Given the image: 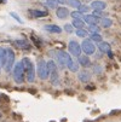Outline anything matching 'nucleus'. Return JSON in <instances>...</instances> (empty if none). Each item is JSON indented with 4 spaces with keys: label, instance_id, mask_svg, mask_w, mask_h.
Segmentation results:
<instances>
[{
    "label": "nucleus",
    "instance_id": "dca6fc26",
    "mask_svg": "<svg viewBox=\"0 0 121 122\" xmlns=\"http://www.w3.org/2000/svg\"><path fill=\"white\" fill-rule=\"evenodd\" d=\"M30 16H33L34 18H39V17H45L47 16L46 11H40V10H29Z\"/></svg>",
    "mask_w": 121,
    "mask_h": 122
},
{
    "label": "nucleus",
    "instance_id": "412c9836",
    "mask_svg": "<svg viewBox=\"0 0 121 122\" xmlns=\"http://www.w3.org/2000/svg\"><path fill=\"white\" fill-rule=\"evenodd\" d=\"M68 69H69V70H70L72 73H76V71L79 70V63L73 61V62H72V64L68 66Z\"/></svg>",
    "mask_w": 121,
    "mask_h": 122
},
{
    "label": "nucleus",
    "instance_id": "9b49d317",
    "mask_svg": "<svg viewBox=\"0 0 121 122\" xmlns=\"http://www.w3.org/2000/svg\"><path fill=\"white\" fill-rule=\"evenodd\" d=\"M91 7L95 11H103V10L107 9V4L104 1H102V0H96V1H92Z\"/></svg>",
    "mask_w": 121,
    "mask_h": 122
},
{
    "label": "nucleus",
    "instance_id": "ddd939ff",
    "mask_svg": "<svg viewBox=\"0 0 121 122\" xmlns=\"http://www.w3.org/2000/svg\"><path fill=\"white\" fill-rule=\"evenodd\" d=\"M44 29L46 31H48V33H53V34H61L63 31L62 28L58 27V25H56V24H46L44 27Z\"/></svg>",
    "mask_w": 121,
    "mask_h": 122
},
{
    "label": "nucleus",
    "instance_id": "aec40b11",
    "mask_svg": "<svg viewBox=\"0 0 121 122\" xmlns=\"http://www.w3.org/2000/svg\"><path fill=\"white\" fill-rule=\"evenodd\" d=\"M18 47H21V48H29L30 46H29V42L27 41V40H16V42H15Z\"/></svg>",
    "mask_w": 121,
    "mask_h": 122
},
{
    "label": "nucleus",
    "instance_id": "7ed1b4c3",
    "mask_svg": "<svg viewBox=\"0 0 121 122\" xmlns=\"http://www.w3.org/2000/svg\"><path fill=\"white\" fill-rule=\"evenodd\" d=\"M12 74H13V80L16 83H23L24 81V69L22 65V62L16 63L12 68Z\"/></svg>",
    "mask_w": 121,
    "mask_h": 122
},
{
    "label": "nucleus",
    "instance_id": "6e6552de",
    "mask_svg": "<svg viewBox=\"0 0 121 122\" xmlns=\"http://www.w3.org/2000/svg\"><path fill=\"white\" fill-rule=\"evenodd\" d=\"M38 76L41 80H47L48 79L47 63L44 59H39V62H38Z\"/></svg>",
    "mask_w": 121,
    "mask_h": 122
},
{
    "label": "nucleus",
    "instance_id": "a211bd4d",
    "mask_svg": "<svg viewBox=\"0 0 121 122\" xmlns=\"http://www.w3.org/2000/svg\"><path fill=\"white\" fill-rule=\"evenodd\" d=\"M72 25H73L74 28H76V29H84V27H85V22H84L82 20H73Z\"/></svg>",
    "mask_w": 121,
    "mask_h": 122
},
{
    "label": "nucleus",
    "instance_id": "2f4dec72",
    "mask_svg": "<svg viewBox=\"0 0 121 122\" xmlns=\"http://www.w3.org/2000/svg\"><path fill=\"white\" fill-rule=\"evenodd\" d=\"M7 1V0H0V4H5Z\"/></svg>",
    "mask_w": 121,
    "mask_h": 122
},
{
    "label": "nucleus",
    "instance_id": "1a4fd4ad",
    "mask_svg": "<svg viewBox=\"0 0 121 122\" xmlns=\"http://www.w3.org/2000/svg\"><path fill=\"white\" fill-rule=\"evenodd\" d=\"M82 21L85 22V23H87L89 25H97L98 24V22L100 21L99 18H97V17H95L93 15H85L84 17H82Z\"/></svg>",
    "mask_w": 121,
    "mask_h": 122
},
{
    "label": "nucleus",
    "instance_id": "6ab92c4d",
    "mask_svg": "<svg viewBox=\"0 0 121 122\" xmlns=\"http://www.w3.org/2000/svg\"><path fill=\"white\" fill-rule=\"evenodd\" d=\"M67 4L70 6V7H73V9H79V7L82 5L80 0H68Z\"/></svg>",
    "mask_w": 121,
    "mask_h": 122
},
{
    "label": "nucleus",
    "instance_id": "f03ea898",
    "mask_svg": "<svg viewBox=\"0 0 121 122\" xmlns=\"http://www.w3.org/2000/svg\"><path fill=\"white\" fill-rule=\"evenodd\" d=\"M47 70H48L50 82L53 86H58L59 85V74H58V66L55 61L51 59L47 62Z\"/></svg>",
    "mask_w": 121,
    "mask_h": 122
},
{
    "label": "nucleus",
    "instance_id": "7c9ffc66",
    "mask_svg": "<svg viewBox=\"0 0 121 122\" xmlns=\"http://www.w3.org/2000/svg\"><path fill=\"white\" fill-rule=\"evenodd\" d=\"M67 1H68V0H57V4L64 5V4H67Z\"/></svg>",
    "mask_w": 121,
    "mask_h": 122
},
{
    "label": "nucleus",
    "instance_id": "20e7f679",
    "mask_svg": "<svg viewBox=\"0 0 121 122\" xmlns=\"http://www.w3.org/2000/svg\"><path fill=\"white\" fill-rule=\"evenodd\" d=\"M15 65V52L11 48H5V65L4 69L6 73H10Z\"/></svg>",
    "mask_w": 121,
    "mask_h": 122
},
{
    "label": "nucleus",
    "instance_id": "5701e85b",
    "mask_svg": "<svg viewBox=\"0 0 121 122\" xmlns=\"http://www.w3.org/2000/svg\"><path fill=\"white\" fill-rule=\"evenodd\" d=\"M46 6L48 9H57V0H46Z\"/></svg>",
    "mask_w": 121,
    "mask_h": 122
},
{
    "label": "nucleus",
    "instance_id": "f8f14e48",
    "mask_svg": "<svg viewBox=\"0 0 121 122\" xmlns=\"http://www.w3.org/2000/svg\"><path fill=\"white\" fill-rule=\"evenodd\" d=\"M78 79H79V81L82 82V83H87V82L91 80V74H90L89 71H86V70H82V71H80V73L78 74Z\"/></svg>",
    "mask_w": 121,
    "mask_h": 122
},
{
    "label": "nucleus",
    "instance_id": "0eeeda50",
    "mask_svg": "<svg viewBox=\"0 0 121 122\" xmlns=\"http://www.w3.org/2000/svg\"><path fill=\"white\" fill-rule=\"evenodd\" d=\"M68 50H69V53H70L72 56H74V57H80L81 56V46H80V44L76 41V40H70L69 41V44H68Z\"/></svg>",
    "mask_w": 121,
    "mask_h": 122
},
{
    "label": "nucleus",
    "instance_id": "423d86ee",
    "mask_svg": "<svg viewBox=\"0 0 121 122\" xmlns=\"http://www.w3.org/2000/svg\"><path fill=\"white\" fill-rule=\"evenodd\" d=\"M80 46H81V51L86 56H91L96 52V46H95L93 41H91V40H87V39L84 40Z\"/></svg>",
    "mask_w": 121,
    "mask_h": 122
},
{
    "label": "nucleus",
    "instance_id": "4be33fe9",
    "mask_svg": "<svg viewBox=\"0 0 121 122\" xmlns=\"http://www.w3.org/2000/svg\"><path fill=\"white\" fill-rule=\"evenodd\" d=\"M90 40H91V41H95V42H97V44H99V42H102L103 38H102V35H100V34L98 33V34H92Z\"/></svg>",
    "mask_w": 121,
    "mask_h": 122
},
{
    "label": "nucleus",
    "instance_id": "f257e3e1",
    "mask_svg": "<svg viewBox=\"0 0 121 122\" xmlns=\"http://www.w3.org/2000/svg\"><path fill=\"white\" fill-rule=\"evenodd\" d=\"M22 65H23V69H24V75L27 77V81L33 83L35 81V66H34L33 62L29 59V58H23L22 59Z\"/></svg>",
    "mask_w": 121,
    "mask_h": 122
},
{
    "label": "nucleus",
    "instance_id": "c85d7f7f",
    "mask_svg": "<svg viewBox=\"0 0 121 122\" xmlns=\"http://www.w3.org/2000/svg\"><path fill=\"white\" fill-rule=\"evenodd\" d=\"M93 73L95 74H100L102 73V66L100 65H98V64H93Z\"/></svg>",
    "mask_w": 121,
    "mask_h": 122
},
{
    "label": "nucleus",
    "instance_id": "a878e982",
    "mask_svg": "<svg viewBox=\"0 0 121 122\" xmlns=\"http://www.w3.org/2000/svg\"><path fill=\"white\" fill-rule=\"evenodd\" d=\"M91 34H98L99 33V27L98 25H89V29H87Z\"/></svg>",
    "mask_w": 121,
    "mask_h": 122
},
{
    "label": "nucleus",
    "instance_id": "c756f323",
    "mask_svg": "<svg viewBox=\"0 0 121 122\" xmlns=\"http://www.w3.org/2000/svg\"><path fill=\"white\" fill-rule=\"evenodd\" d=\"M11 16H12L13 18H15V20H16L17 22H18V23H23V21H22V20L20 18V17H18V15H16L15 12H11Z\"/></svg>",
    "mask_w": 121,
    "mask_h": 122
},
{
    "label": "nucleus",
    "instance_id": "39448f33",
    "mask_svg": "<svg viewBox=\"0 0 121 122\" xmlns=\"http://www.w3.org/2000/svg\"><path fill=\"white\" fill-rule=\"evenodd\" d=\"M57 61H58V64H59L61 68H65V66L68 68L73 62V59H72L70 56H69V53H67V52H64V51H58L57 52Z\"/></svg>",
    "mask_w": 121,
    "mask_h": 122
},
{
    "label": "nucleus",
    "instance_id": "393cba45",
    "mask_svg": "<svg viewBox=\"0 0 121 122\" xmlns=\"http://www.w3.org/2000/svg\"><path fill=\"white\" fill-rule=\"evenodd\" d=\"M90 9H91V7H90L89 5H81V6L78 9V11H79L81 15H84V13H86V12H89Z\"/></svg>",
    "mask_w": 121,
    "mask_h": 122
},
{
    "label": "nucleus",
    "instance_id": "473e14b6",
    "mask_svg": "<svg viewBox=\"0 0 121 122\" xmlns=\"http://www.w3.org/2000/svg\"><path fill=\"white\" fill-rule=\"evenodd\" d=\"M0 117H1V114H0Z\"/></svg>",
    "mask_w": 121,
    "mask_h": 122
},
{
    "label": "nucleus",
    "instance_id": "cd10ccee",
    "mask_svg": "<svg viewBox=\"0 0 121 122\" xmlns=\"http://www.w3.org/2000/svg\"><path fill=\"white\" fill-rule=\"evenodd\" d=\"M63 28H64V30H65L67 33H69V34H72V33L74 31V27H73L72 24H65Z\"/></svg>",
    "mask_w": 121,
    "mask_h": 122
},
{
    "label": "nucleus",
    "instance_id": "72a5a7b5",
    "mask_svg": "<svg viewBox=\"0 0 121 122\" xmlns=\"http://www.w3.org/2000/svg\"><path fill=\"white\" fill-rule=\"evenodd\" d=\"M0 69H1V66H0Z\"/></svg>",
    "mask_w": 121,
    "mask_h": 122
},
{
    "label": "nucleus",
    "instance_id": "2eb2a0df",
    "mask_svg": "<svg viewBox=\"0 0 121 122\" xmlns=\"http://www.w3.org/2000/svg\"><path fill=\"white\" fill-rule=\"evenodd\" d=\"M98 50L102 52V53H110V45L108 42L102 41L98 44Z\"/></svg>",
    "mask_w": 121,
    "mask_h": 122
},
{
    "label": "nucleus",
    "instance_id": "b1692460",
    "mask_svg": "<svg viewBox=\"0 0 121 122\" xmlns=\"http://www.w3.org/2000/svg\"><path fill=\"white\" fill-rule=\"evenodd\" d=\"M75 34H76L79 38H86L89 33H87V30H85V29H76Z\"/></svg>",
    "mask_w": 121,
    "mask_h": 122
},
{
    "label": "nucleus",
    "instance_id": "bb28decb",
    "mask_svg": "<svg viewBox=\"0 0 121 122\" xmlns=\"http://www.w3.org/2000/svg\"><path fill=\"white\" fill-rule=\"evenodd\" d=\"M70 16L73 17V20H81L82 17H84V15H81L79 11H73V12L70 13Z\"/></svg>",
    "mask_w": 121,
    "mask_h": 122
},
{
    "label": "nucleus",
    "instance_id": "f3484780",
    "mask_svg": "<svg viewBox=\"0 0 121 122\" xmlns=\"http://www.w3.org/2000/svg\"><path fill=\"white\" fill-rule=\"evenodd\" d=\"M100 25L103 28H110L113 25V20L111 18H108V17H104V18H100Z\"/></svg>",
    "mask_w": 121,
    "mask_h": 122
},
{
    "label": "nucleus",
    "instance_id": "4468645a",
    "mask_svg": "<svg viewBox=\"0 0 121 122\" xmlns=\"http://www.w3.org/2000/svg\"><path fill=\"white\" fill-rule=\"evenodd\" d=\"M78 63H79L81 66H84V68H87V66L91 65V61H90L89 56H86V55L78 57Z\"/></svg>",
    "mask_w": 121,
    "mask_h": 122
},
{
    "label": "nucleus",
    "instance_id": "9d476101",
    "mask_svg": "<svg viewBox=\"0 0 121 122\" xmlns=\"http://www.w3.org/2000/svg\"><path fill=\"white\" fill-rule=\"evenodd\" d=\"M56 16L58 17L59 20H65L67 17L69 16V10L64 6H59L56 9Z\"/></svg>",
    "mask_w": 121,
    "mask_h": 122
}]
</instances>
